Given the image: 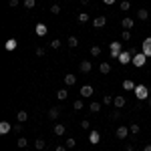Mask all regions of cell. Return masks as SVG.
Masks as SVG:
<instances>
[{"mask_svg":"<svg viewBox=\"0 0 151 151\" xmlns=\"http://www.w3.org/2000/svg\"><path fill=\"white\" fill-rule=\"evenodd\" d=\"M22 4H24V8H28V10H30V8H35V6H36V0H24Z\"/></svg>","mask_w":151,"mask_h":151,"instance_id":"obj_32","label":"cell"},{"mask_svg":"<svg viewBox=\"0 0 151 151\" xmlns=\"http://www.w3.org/2000/svg\"><path fill=\"white\" fill-rule=\"evenodd\" d=\"M52 131H55V135H58V137H63V135L67 133V127H65V125H60V123H57Z\"/></svg>","mask_w":151,"mask_h":151,"instance_id":"obj_16","label":"cell"},{"mask_svg":"<svg viewBox=\"0 0 151 151\" xmlns=\"http://www.w3.org/2000/svg\"><path fill=\"white\" fill-rule=\"evenodd\" d=\"M77 18H79V22H89V18H91V16H89L87 12H79V16H77Z\"/></svg>","mask_w":151,"mask_h":151,"instance_id":"obj_28","label":"cell"},{"mask_svg":"<svg viewBox=\"0 0 151 151\" xmlns=\"http://www.w3.org/2000/svg\"><path fill=\"white\" fill-rule=\"evenodd\" d=\"M89 2H91V0H81V4H85V6H87Z\"/></svg>","mask_w":151,"mask_h":151,"instance_id":"obj_48","label":"cell"},{"mask_svg":"<svg viewBox=\"0 0 151 151\" xmlns=\"http://www.w3.org/2000/svg\"><path fill=\"white\" fill-rule=\"evenodd\" d=\"M67 45H69L70 48L79 47V38H77V36H69V40H67Z\"/></svg>","mask_w":151,"mask_h":151,"instance_id":"obj_24","label":"cell"},{"mask_svg":"<svg viewBox=\"0 0 151 151\" xmlns=\"http://www.w3.org/2000/svg\"><path fill=\"white\" fill-rule=\"evenodd\" d=\"M147 105H149V107H151V95H149V99H147Z\"/></svg>","mask_w":151,"mask_h":151,"instance_id":"obj_49","label":"cell"},{"mask_svg":"<svg viewBox=\"0 0 151 151\" xmlns=\"http://www.w3.org/2000/svg\"><path fill=\"white\" fill-rule=\"evenodd\" d=\"M58 117H60V109H58V107H50V109H48V119H50V121H57Z\"/></svg>","mask_w":151,"mask_h":151,"instance_id":"obj_9","label":"cell"},{"mask_svg":"<svg viewBox=\"0 0 151 151\" xmlns=\"http://www.w3.org/2000/svg\"><path fill=\"white\" fill-rule=\"evenodd\" d=\"M18 4H20V0H8V6H10V8H16Z\"/></svg>","mask_w":151,"mask_h":151,"instance_id":"obj_41","label":"cell"},{"mask_svg":"<svg viewBox=\"0 0 151 151\" xmlns=\"http://www.w3.org/2000/svg\"><path fill=\"white\" fill-rule=\"evenodd\" d=\"M16 145H18L20 149H24V147L28 145V139H26V137H18V141H16Z\"/></svg>","mask_w":151,"mask_h":151,"instance_id":"obj_27","label":"cell"},{"mask_svg":"<svg viewBox=\"0 0 151 151\" xmlns=\"http://www.w3.org/2000/svg\"><path fill=\"white\" fill-rule=\"evenodd\" d=\"M75 83H77V77H75L73 73H69V75H65V85H67V87H73Z\"/></svg>","mask_w":151,"mask_h":151,"instance_id":"obj_17","label":"cell"},{"mask_svg":"<svg viewBox=\"0 0 151 151\" xmlns=\"http://www.w3.org/2000/svg\"><path fill=\"white\" fill-rule=\"evenodd\" d=\"M14 131H16V133H20V131H22V123H18V125H14Z\"/></svg>","mask_w":151,"mask_h":151,"instance_id":"obj_43","label":"cell"},{"mask_svg":"<svg viewBox=\"0 0 151 151\" xmlns=\"http://www.w3.org/2000/svg\"><path fill=\"white\" fill-rule=\"evenodd\" d=\"M117 60H119V63H121V65H129V63H131V60H133V55H131V52H129V50H123V52H121V55H119V58H117Z\"/></svg>","mask_w":151,"mask_h":151,"instance_id":"obj_6","label":"cell"},{"mask_svg":"<svg viewBox=\"0 0 151 151\" xmlns=\"http://www.w3.org/2000/svg\"><path fill=\"white\" fill-rule=\"evenodd\" d=\"M50 14H60V6L58 4H52L50 6Z\"/></svg>","mask_w":151,"mask_h":151,"instance_id":"obj_39","label":"cell"},{"mask_svg":"<svg viewBox=\"0 0 151 151\" xmlns=\"http://www.w3.org/2000/svg\"><path fill=\"white\" fill-rule=\"evenodd\" d=\"M119 115H121V113H119V109H117V111H113V115H111V117H113V119H119Z\"/></svg>","mask_w":151,"mask_h":151,"instance_id":"obj_44","label":"cell"},{"mask_svg":"<svg viewBox=\"0 0 151 151\" xmlns=\"http://www.w3.org/2000/svg\"><path fill=\"white\" fill-rule=\"evenodd\" d=\"M125 103H127V99H125L123 95H117L115 101H113V105H115L117 109H123V107H125Z\"/></svg>","mask_w":151,"mask_h":151,"instance_id":"obj_12","label":"cell"},{"mask_svg":"<svg viewBox=\"0 0 151 151\" xmlns=\"http://www.w3.org/2000/svg\"><path fill=\"white\" fill-rule=\"evenodd\" d=\"M35 32H36V36H47V32H48V26L45 22H38L35 26Z\"/></svg>","mask_w":151,"mask_h":151,"instance_id":"obj_8","label":"cell"},{"mask_svg":"<svg viewBox=\"0 0 151 151\" xmlns=\"http://www.w3.org/2000/svg\"><path fill=\"white\" fill-rule=\"evenodd\" d=\"M103 2H105V4H107V6H111V4H115L117 0H103Z\"/></svg>","mask_w":151,"mask_h":151,"instance_id":"obj_45","label":"cell"},{"mask_svg":"<svg viewBox=\"0 0 151 151\" xmlns=\"http://www.w3.org/2000/svg\"><path fill=\"white\" fill-rule=\"evenodd\" d=\"M121 38H123L125 42H129V40H131V30H123V32H121Z\"/></svg>","mask_w":151,"mask_h":151,"instance_id":"obj_33","label":"cell"},{"mask_svg":"<svg viewBox=\"0 0 151 151\" xmlns=\"http://www.w3.org/2000/svg\"><path fill=\"white\" fill-rule=\"evenodd\" d=\"M125 151H133V145H131V143H127V145H125Z\"/></svg>","mask_w":151,"mask_h":151,"instance_id":"obj_46","label":"cell"},{"mask_svg":"<svg viewBox=\"0 0 151 151\" xmlns=\"http://www.w3.org/2000/svg\"><path fill=\"white\" fill-rule=\"evenodd\" d=\"M137 18H139V20H147V18H149V12L145 10V8H139V10H137Z\"/></svg>","mask_w":151,"mask_h":151,"instance_id":"obj_21","label":"cell"},{"mask_svg":"<svg viewBox=\"0 0 151 151\" xmlns=\"http://www.w3.org/2000/svg\"><path fill=\"white\" fill-rule=\"evenodd\" d=\"M113 101H115V97H111V95H105L103 97V105H111Z\"/></svg>","mask_w":151,"mask_h":151,"instance_id":"obj_36","label":"cell"},{"mask_svg":"<svg viewBox=\"0 0 151 151\" xmlns=\"http://www.w3.org/2000/svg\"><path fill=\"white\" fill-rule=\"evenodd\" d=\"M16 47H18L16 38H8V40H6V45H4V48H6L8 52H12V50H16Z\"/></svg>","mask_w":151,"mask_h":151,"instance_id":"obj_13","label":"cell"},{"mask_svg":"<svg viewBox=\"0 0 151 151\" xmlns=\"http://www.w3.org/2000/svg\"><path fill=\"white\" fill-rule=\"evenodd\" d=\"M55 151H69V147H67V145H57Z\"/></svg>","mask_w":151,"mask_h":151,"instance_id":"obj_42","label":"cell"},{"mask_svg":"<svg viewBox=\"0 0 151 151\" xmlns=\"http://www.w3.org/2000/svg\"><path fill=\"white\" fill-rule=\"evenodd\" d=\"M141 52H143L147 58L151 57V36H147V38L141 42Z\"/></svg>","mask_w":151,"mask_h":151,"instance_id":"obj_5","label":"cell"},{"mask_svg":"<svg viewBox=\"0 0 151 151\" xmlns=\"http://www.w3.org/2000/svg\"><path fill=\"white\" fill-rule=\"evenodd\" d=\"M145 63H147V57H145L143 52H137V55L133 57V60H131V65H135L137 69H141V67H145Z\"/></svg>","mask_w":151,"mask_h":151,"instance_id":"obj_3","label":"cell"},{"mask_svg":"<svg viewBox=\"0 0 151 151\" xmlns=\"http://www.w3.org/2000/svg\"><path fill=\"white\" fill-rule=\"evenodd\" d=\"M65 2H70V0H65Z\"/></svg>","mask_w":151,"mask_h":151,"instance_id":"obj_50","label":"cell"},{"mask_svg":"<svg viewBox=\"0 0 151 151\" xmlns=\"http://www.w3.org/2000/svg\"><path fill=\"white\" fill-rule=\"evenodd\" d=\"M35 147H36V151H42L45 147H47V143H45V139H36V141H35Z\"/></svg>","mask_w":151,"mask_h":151,"instance_id":"obj_26","label":"cell"},{"mask_svg":"<svg viewBox=\"0 0 151 151\" xmlns=\"http://www.w3.org/2000/svg\"><path fill=\"white\" fill-rule=\"evenodd\" d=\"M65 145H67V147H69V149H73V147H75V145H77V141L73 139V137H67V139H65Z\"/></svg>","mask_w":151,"mask_h":151,"instance_id":"obj_31","label":"cell"},{"mask_svg":"<svg viewBox=\"0 0 151 151\" xmlns=\"http://www.w3.org/2000/svg\"><path fill=\"white\" fill-rule=\"evenodd\" d=\"M119 8L123 12H127L129 8H131V2H129V0H121V2H119Z\"/></svg>","mask_w":151,"mask_h":151,"instance_id":"obj_23","label":"cell"},{"mask_svg":"<svg viewBox=\"0 0 151 151\" xmlns=\"http://www.w3.org/2000/svg\"><path fill=\"white\" fill-rule=\"evenodd\" d=\"M35 52H36V57H45V48H42V47H36Z\"/></svg>","mask_w":151,"mask_h":151,"instance_id":"obj_40","label":"cell"},{"mask_svg":"<svg viewBox=\"0 0 151 151\" xmlns=\"http://www.w3.org/2000/svg\"><path fill=\"white\" fill-rule=\"evenodd\" d=\"M129 131H131L133 135H137V133H139V125H137V123H131V125H129Z\"/></svg>","mask_w":151,"mask_h":151,"instance_id":"obj_35","label":"cell"},{"mask_svg":"<svg viewBox=\"0 0 151 151\" xmlns=\"http://www.w3.org/2000/svg\"><path fill=\"white\" fill-rule=\"evenodd\" d=\"M109 50H111V58H119V55L123 52V45H121L119 40H113V42L109 45Z\"/></svg>","mask_w":151,"mask_h":151,"instance_id":"obj_2","label":"cell"},{"mask_svg":"<svg viewBox=\"0 0 151 151\" xmlns=\"http://www.w3.org/2000/svg\"><path fill=\"white\" fill-rule=\"evenodd\" d=\"M79 69H81V73H91V69H93V63H91V60H81Z\"/></svg>","mask_w":151,"mask_h":151,"instance_id":"obj_10","label":"cell"},{"mask_svg":"<svg viewBox=\"0 0 151 151\" xmlns=\"http://www.w3.org/2000/svg\"><path fill=\"white\" fill-rule=\"evenodd\" d=\"M81 129H85V131H91V123H89L87 119H83V121H81Z\"/></svg>","mask_w":151,"mask_h":151,"instance_id":"obj_37","label":"cell"},{"mask_svg":"<svg viewBox=\"0 0 151 151\" xmlns=\"http://www.w3.org/2000/svg\"><path fill=\"white\" fill-rule=\"evenodd\" d=\"M91 55H93V57H99V55H101V47H99V45H93V47H91Z\"/></svg>","mask_w":151,"mask_h":151,"instance_id":"obj_29","label":"cell"},{"mask_svg":"<svg viewBox=\"0 0 151 151\" xmlns=\"http://www.w3.org/2000/svg\"><path fill=\"white\" fill-rule=\"evenodd\" d=\"M133 93H135V97H137L139 101H147V99H149V95H151V93H149V89H147L145 85H137Z\"/></svg>","mask_w":151,"mask_h":151,"instance_id":"obj_1","label":"cell"},{"mask_svg":"<svg viewBox=\"0 0 151 151\" xmlns=\"http://www.w3.org/2000/svg\"><path fill=\"white\" fill-rule=\"evenodd\" d=\"M129 133H131V131H129L127 125H119V127H117V131H115L117 139H121V141H125V139H127V135H129Z\"/></svg>","mask_w":151,"mask_h":151,"instance_id":"obj_4","label":"cell"},{"mask_svg":"<svg viewBox=\"0 0 151 151\" xmlns=\"http://www.w3.org/2000/svg\"><path fill=\"white\" fill-rule=\"evenodd\" d=\"M83 107H85V103H83V99H77V101L73 103V109H77V111H81Z\"/></svg>","mask_w":151,"mask_h":151,"instance_id":"obj_30","label":"cell"},{"mask_svg":"<svg viewBox=\"0 0 151 151\" xmlns=\"http://www.w3.org/2000/svg\"><path fill=\"white\" fill-rule=\"evenodd\" d=\"M16 119H18V123L28 121V111H18V113H16Z\"/></svg>","mask_w":151,"mask_h":151,"instance_id":"obj_20","label":"cell"},{"mask_svg":"<svg viewBox=\"0 0 151 151\" xmlns=\"http://www.w3.org/2000/svg\"><path fill=\"white\" fill-rule=\"evenodd\" d=\"M135 87H137V85L131 81V79H125V81H123V89H125V91H135Z\"/></svg>","mask_w":151,"mask_h":151,"instance_id":"obj_19","label":"cell"},{"mask_svg":"<svg viewBox=\"0 0 151 151\" xmlns=\"http://www.w3.org/2000/svg\"><path fill=\"white\" fill-rule=\"evenodd\" d=\"M143 151H151V143H147V145L143 147Z\"/></svg>","mask_w":151,"mask_h":151,"instance_id":"obj_47","label":"cell"},{"mask_svg":"<svg viewBox=\"0 0 151 151\" xmlns=\"http://www.w3.org/2000/svg\"><path fill=\"white\" fill-rule=\"evenodd\" d=\"M89 143H93V145L101 143V133H99L97 129H91V131H89Z\"/></svg>","mask_w":151,"mask_h":151,"instance_id":"obj_7","label":"cell"},{"mask_svg":"<svg viewBox=\"0 0 151 151\" xmlns=\"http://www.w3.org/2000/svg\"><path fill=\"white\" fill-rule=\"evenodd\" d=\"M50 48H55V50L60 48V40H58V38H52V40H50Z\"/></svg>","mask_w":151,"mask_h":151,"instance_id":"obj_38","label":"cell"},{"mask_svg":"<svg viewBox=\"0 0 151 151\" xmlns=\"http://www.w3.org/2000/svg\"><path fill=\"white\" fill-rule=\"evenodd\" d=\"M99 70H101L103 75H109V73H111V65H109V63H101V65H99Z\"/></svg>","mask_w":151,"mask_h":151,"instance_id":"obj_22","label":"cell"},{"mask_svg":"<svg viewBox=\"0 0 151 151\" xmlns=\"http://www.w3.org/2000/svg\"><path fill=\"white\" fill-rule=\"evenodd\" d=\"M81 97H85V99H87V97H93V87H91V85H83L81 87Z\"/></svg>","mask_w":151,"mask_h":151,"instance_id":"obj_11","label":"cell"},{"mask_svg":"<svg viewBox=\"0 0 151 151\" xmlns=\"http://www.w3.org/2000/svg\"><path fill=\"white\" fill-rule=\"evenodd\" d=\"M67 97H69V91H67V89H60V91L57 93V99H58V101H65Z\"/></svg>","mask_w":151,"mask_h":151,"instance_id":"obj_25","label":"cell"},{"mask_svg":"<svg viewBox=\"0 0 151 151\" xmlns=\"http://www.w3.org/2000/svg\"><path fill=\"white\" fill-rule=\"evenodd\" d=\"M89 109H91V111H93V113H99V111H101V103H91V107H89Z\"/></svg>","mask_w":151,"mask_h":151,"instance_id":"obj_34","label":"cell"},{"mask_svg":"<svg viewBox=\"0 0 151 151\" xmlns=\"http://www.w3.org/2000/svg\"><path fill=\"white\" fill-rule=\"evenodd\" d=\"M133 24H135V20H133V18H129V16H125V18L121 20V26H123L125 30H129V28H133Z\"/></svg>","mask_w":151,"mask_h":151,"instance_id":"obj_15","label":"cell"},{"mask_svg":"<svg viewBox=\"0 0 151 151\" xmlns=\"http://www.w3.org/2000/svg\"><path fill=\"white\" fill-rule=\"evenodd\" d=\"M105 22H107L105 16H95V18H93V26H95V28H103Z\"/></svg>","mask_w":151,"mask_h":151,"instance_id":"obj_14","label":"cell"},{"mask_svg":"<svg viewBox=\"0 0 151 151\" xmlns=\"http://www.w3.org/2000/svg\"><path fill=\"white\" fill-rule=\"evenodd\" d=\"M10 129H12V125L8 123V121H2V123H0V135H6Z\"/></svg>","mask_w":151,"mask_h":151,"instance_id":"obj_18","label":"cell"}]
</instances>
